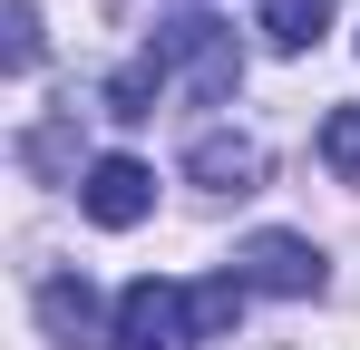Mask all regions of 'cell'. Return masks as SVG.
<instances>
[{
    "instance_id": "cell-1",
    "label": "cell",
    "mask_w": 360,
    "mask_h": 350,
    "mask_svg": "<svg viewBox=\"0 0 360 350\" xmlns=\"http://www.w3.org/2000/svg\"><path fill=\"white\" fill-rule=\"evenodd\" d=\"M146 49L166 58V78H185L195 98H234V88H243V49H234V30H224V20H205V10L166 20Z\"/></svg>"
},
{
    "instance_id": "cell-2",
    "label": "cell",
    "mask_w": 360,
    "mask_h": 350,
    "mask_svg": "<svg viewBox=\"0 0 360 350\" xmlns=\"http://www.w3.org/2000/svg\"><path fill=\"white\" fill-rule=\"evenodd\" d=\"M108 341H117V350H195V341H205V311H195L185 283H156V273H146V283L117 292Z\"/></svg>"
},
{
    "instance_id": "cell-3",
    "label": "cell",
    "mask_w": 360,
    "mask_h": 350,
    "mask_svg": "<svg viewBox=\"0 0 360 350\" xmlns=\"http://www.w3.org/2000/svg\"><path fill=\"white\" fill-rule=\"evenodd\" d=\"M234 273H243V292H273V302H311V292L331 283V263H321V243H311V233H253V243H243L234 253Z\"/></svg>"
},
{
    "instance_id": "cell-4",
    "label": "cell",
    "mask_w": 360,
    "mask_h": 350,
    "mask_svg": "<svg viewBox=\"0 0 360 350\" xmlns=\"http://www.w3.org/2000/svg\"><path fill=\"white\" fill-rule=\"evenodd\" d=\"M78 214L98 233H127L156 214V166H136V156H98V166L78 175Z\"/></svg>"
},
{
    "instance_id": "cell-5",
    "label": "cell",
    "mask_w": 360,
    "mask_h": 350,
    "mask_svg": "<svg viewBox=\"0 0 360 350\" xmlns=\"http://www.w3.org/2000/svg\"><path fill=\"white\" fill-rule=\"evenodd\" d=\"M263 166H273V156H263V136H243V127H205V136L185 146V175H195L205 195H253Z\"/></svg>"
},
{
    "instance_id": "cell-6",
    "label": "cell",
    "mask_w": 360,
    "mask_h": 350,
    "mask_svg": "<svg viewBox=\"0 0 360 350\" xmlns=\"http://www.w3.org/2000/svg\"><path fill=\"white\" fill-rule=\"evenodd\" d=\"M39 321H49L59 350H98L108 341V331H98V292L78 283V273H49V283H39Z\"/></svg>"
},
{
    "instance_id": "cell-7",
    "label": "cell",
    "mask_w": 360,
    "mask_h": 350,
    "mask_svg": "<svg viewBox=\"0 0 360 350\" xmlns=\"http://www.w3.org/2000/svg\"><path fill=\"white\" fill-rule=\"evenodd\" d=\"M331 10H341V0H263V20H253V30H263L283 58H302V49H321Z\"/></svg>"
},
{
    "instance_id": "cell-8",
    "label": "cell",
    "mask_w": 360,
    "mask_h": 350,
    "mask_svg": "<svg viewBox=\"0 0 360 350\" xmlns=\"http://www.w3.org/2000/svg\"><path fill=\"white\" fill-rule=\"evenodd\" d=\"M166 88H176V78H166V58L136 49L117 78H108V117H156V98H166Z\"/></svg>"
},
{
    "instance_id": "cell-9",
    "label": "cell",
    "mask_w": 360,
    "mask_h": 350,
    "mask_svg": "<svg viewBox=\"0 0 360 350\" xmlns=\"http://www.w3.org/2000/svg\"><path fill=\"white\" fill-rule=\"evenodd\" d=\"M321 166L341 175V185H360V108H331V117H321Z\"/></svg>"
},
{
    "instance_id": "cell-10",
    "label": "cell",
    "mask_w": 360,
    "mask_h": 350,
    "mask_svg": "<svg viewBox=\"0 0 360 350\" xmlns=\"http://www.w3.org/2000/svg\"><path fill=\"white\" fill-rule=\"evenodd\" d=\"M0 30H10V39H0L10 78H30V68H39V10H30V0H10V20H0Z\"/></svg>"
}]
</instances>
